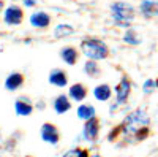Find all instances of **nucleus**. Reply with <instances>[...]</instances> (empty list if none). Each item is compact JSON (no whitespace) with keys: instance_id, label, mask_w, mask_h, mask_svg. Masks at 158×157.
I'll return each instance as SVG.
<instances>
[{"instance_id":"b1692460","label":"nucleus","mask_w":158,"mask_h":157,"mask_svg":"<svg viewBox=\"0 0 158 157\" xmlns=\"http://www.w3.org/2000/svg\"><path fill=\"white\" fill-rule=\"evenodd\" d=\"M3 8V2H2V0H0V10H2Z\"/></svg>"},{"instance_id":"2eb2a0df","label":"nucleus","mask_w":158,"mask_h":157,"mask_svg":"<svg viewBox=\"0 0 158 157\" xmlns=\"http://www.w3.org/2000/svg\"><path fill=\"white\" fill-rule=\"evenodd\" d=\"M94 95L100 102H108L111 98V95H112V89H111L109 84H98L94 89Z\"/></svg>"},{"instance_id":"9b49d317","label":"nucleus","mask_w":158,"mask_h":157,"mask_svg":"<svg viewBox=\"0 0 158 157\" xmlns=\"http://www.w3.org/2000/svg\"><path fill=\"white\" fill-rule=\"evenodd\" d=\"M68 95L71 100L74 102H82L85 97H87V87L81 83H76L73 86H70V90H68Z\"/></svg>"},{"instance_id":"f8f14e48","label":"nucleus","mask_w":158,"mask_h":157,"mask_svg":"<svg viewBox=\"0 0 158 157\" xmlns=\"http://www.w3.org/2000/svg\"><path fill=\"white\" fill-rule=\"evenodd\" d=\"M139 10L146 18L158 16V2L156 0H144V2L139 5Z\"/></svg>"},{"instance_id":"aec40b11","label":"nucleus","mask_w":158,"mask_h":157,"mask_svg":"<svg viewBox=\"0 0 158 157\" xmlns=\"http://www.w3.org/2000/svg\"><path fill=\"white\" fill-rule=\"evenodd\" d=\"M71 33H74V29L71 27V25H68V24H60V25H57L56 32H54L56 38H62V37H67V35H71Z\"/></svg>"},{"instance_id":"6ab92c4d","label":"nucleus","mask_w":158,"mask_h":157,"mask_svg":"<svg viewBox=\"0 0 158 157\" xmlns=\"http://www.w3.org/2000/svg\"><path fill=\"white\" fill-rule=\"evenodd\" d=\"M123 41H125L127 45L136 46V45H139V43H141V38L138 37V33H136L133 29H128V30H127V33H125V37H123Z\"/></svg>"},{"instance_id":"dca6fc26","label":"nucleus","mask_w":158,"mask_h":157,"mask_svg":"<svg viewBox=\"0 0 158 157\" xmlns=\"http://www.w3.org/2000/svg\"><path fill=\"white\" fill-rule=\"evenodd\" d=\"M60 57L63 59V62H67L68 65H74L79 59V54H77V51L76 48L73 46H67V48H63L60 51Z\"/></svg>"},{"instance_id":"f03ea898","label":"nucleus","mask_w":158,"mask_h":157,"mask_svg":"<svg viewBox=\"0 0 158 157\" xmlns=\"http://www.w3.org/2000/svg\"><path fill=\"white\" fill-rule=\"evenodd\" d=\"M81 51L92 60H103L109 56V49L106 43L98 38H84L81 41Z\"/></svg>"},{"instance_id":"393cba45","label":"nucleus","mask_w":158,"mask_h":157,"mask_svg":"<svg viewBox=\"0 0 158 157\" xmlns=\"http://www.w3.org/2000/svg\"><path fill=\"white\" fill-rule=\"evenodd\" d=\"M90 157H101V155H98V154H94V155H90Z\"/></svg>"},{"instance_id":"9d476101","label":"nucleus","mask_w":158,"mask_h":157,"mask_svg":"<svg viewBox=\"0 0 158 157\" xmlns=\"http://www.w3.org/2000/svg\"><path fill=\"white\" fill-rule=\"evenodd\" d=\"M30 24L33 25V27L44 29V27H48V25L51 24V18H49L48 13L38 11V13H33V15L30 16Z\"/></svg>"},{"instance_id":"5701e85b","label":"nucleus","mask_w":158,"mask_h":157,"mask_svg":"<svg viewBox=\"0 0 158 157\" xmlns=\"http://www.w3.org/2000/svg\"><path fill=\"white\" fill-rule=\"evenodd\" d=\"M24 5L30 8V7H33V5H35V0H24Z\"/></svg>"},{"instance_id":"bb28decb","label":"nucleus","mask_w":158,"mask_h":157,"mask_svg":"<svg viewBox=\"0 0 158 157\" xmlns=\"http://www.w3.org/2000/svg\"><path fill=\"white\" fill-rule=\"evenodd\" d=\"M11 2H18V0H11Z\"/></svg>"},{"instance_id":"412c9836","label":"nucleus","mask_w":158,"mask_h":157,"mask_svg":"<svg viewBox=\"0 0 158 157\" xmlns=\"http://www.w3.org/2000/svg\"><path fill=\"white\" fill-rule=\"evenodd\" d=\"M62 157H89V149L77 146V148H73V149L67 151Z\"/></svg>"},{"instance_id":"0eeeda50","label":"nucleus","mask_w":158,"mask_h":157,"mask_svg":"<svg viewBox=\"0 0 158 157\" xmlns=\"http://www.w3.org/2000/svg\"><path fill=\"white\" fill-rule=\"evenodd\" d=\"M130 92H131V83L128 80V76H123L120 83L115 86V98H117V103H125L130 97Z\"/></svg>"},{"instance_id":"a211bd4d","label":"nucleus","mask_w":158,"mask_h":157,"mask_svg":"<svg viewBox=\"0 0 158 157\" xmlns=\"http://www.w3.org/2000/svg\"><path fill=\"white\" fill-rule=\"evenodd\" d=\"M84 72L90 76V78H98L101 70H100V65L97 63V60H87L85 65H84Z\"/></svg>"},{"instance_id":"6e6552de","label":"nucleus","mask_w":158,"mask_h":157,"mask_svg":"<svg viewBox=\"0 0 158 157\" xmlns=\"http://www.w3.org/2000/svg\"><path fill=\"white\" fill-rule=\"evenodd\" d=\"M15 110H16V114H19V116H30L33 113V105L30 103L29 98L19 97L15 102Z\"/></svg>"},{"instance_id":"a878e982","label":"nucleus","mask_w":158,"mask_h":157,"mask_svg":"<svg viewBox=\"0 0 158 157\" xmlns=\"http://www.w3.org/2000/svg\"><path fill=\"white\" fill-rule=\"evenodd\" d=\"M24 157H32V155H24Z\"/></svg>"},{"instance_id":"20e7f679","label":"nucleus","mask_w":158,"mask_h":157,"mask_svg":"<svg viewBox=\"0 0 158 157\" xmlns=\"http://www.w3.org/2000/svg\"><path fill=\"white\" fill-rule=\"evenodd\" d=\"M40 135H41V140L44 143H49V145H57L60 141V132L56 124L51 122H44L41 125V130H40Z\"/></svg>"},{"instance_id":"1a4fd4ad","label":"nucleus","mask_w":158,"mask_h":157,"mask_svg":"<svg viewBox=\"0 0 158 157\" xmlns=\"http://www.w3.org/2000/svg\"><path fill=\"white\" fill-rule=\"evenodd\" d=\"M49 83L57 86V87H65L68 84V76H67V73H65L63 70L56 68V70H52L49 73Z\"/></svg>"},{"instance_id":"7ed1b4c3","label":"nucleus","mask_w":158,"mask_h":157,"mask_svg":"<svg viewBox=\"0 0 158 157\" xmlns=\"http://www.w3.org/2000/svg\"><path fill=\"white\" fill-rule=\"evenodd\" d=\"M111 11H112V18L115 21L117 25L122 27H128L130 21L135 18V8L125 3V2H115L111 5Z\"/></svg>"},{"instance_id":"f257e3e1","label":"nucleus","mask_w":158,"mask_h":157,"mask_svg":"<svg viewBox=\"0 0 158 157\" xmlns=\"http://www.w3.org/2000/svg\"><path fill=\"white\" fill-rule=\"evenodd\" d=\"M149 124H150V119H149V116L146 114V111L144 110H136L131 114H128L125 117V121L118 127H120V133L133 137L136 141H144L150 135Z\"/></svg>"},{"instance_id":"423d86ee","label":"nucleus","mask_w":158,"mask_h":157,"mask_svg":"<svg viewBox=\"0 0 158 157\" xmlns=\"http://www.w3.org/2000/svg\"><path fill=\"white\" fill-rule=\"evenodd\" d=\"M3 19H5V22L8 25H19L22 22V19H24V11L18 5H11L5 10Z\"/></svg>"},{"instance_id":"39448f33","label":"nucleus","mask_w":158,"mask_h":157,"mask_svg":"<svg viewBox=\"0 0 158 157\" xmlns=\"http://www.w3.org/2000/svg\"><path fill=\"white\" fill-rule=\"evenodd\" d=\"M100 127H101V122H100V119L97 116L89 119V121H85L84 129H82L84 138L89 140V141H97L98 137H100Z\"/></svg>"},{"instance_id":"4468645a","label":"nucleus","mask_w":158,"mask_h":157,"mask_svg":"<svg viewBox=\"0 0 158 157\" xmlns=\"http://www.w3.org/2000/svg\"><path fill=\"white\" fill-rule=\"evenodd\" d=\"M54 110H56L57 114H63V113L70 111V110H71V102H70V98H68L67 95H63V94L57 95L56 100H54Z\"/></svg>"},{"instance_id":"ddd939ff","label":"nucleus","mask_w":158,"mask_h":157,"mask_svg":"<svg viewBox=\"0 0 158 157\" xmlns=\"http://www.w3.org/2000/svg\"><path fill=\"white\" fill-rule=\"evenodd\" d=\"M24 81H25V78H24L22 73H11L5 80V87L8 90H16V89L22 87Z\"/></svg>"},{"instance_id":"f3484780","label":"nucleus","mask_w":158,"mask_h":157,"mask_svg":"<svg viewBox=\"0 0 158 157\" xmlns=\"http://www.w3.org/2000/svg\"><path fill=\"white\" fill-rule=\"evenodd\" d=\"M76 113H77V117L82 121H89L92 117H95V108L92 105H79Z\"/></svg>"},{"instance_id":"4be33fe9","label":"nucleus","mask_w":158,"mask_h":157,"mask_svg":"<svg viewBox=\"0 0 158 157\" xmlns=\"http://www.w3.org/2000/svg\"><path fill=\"white\" fill-rule=\"evenodd\" d=\"M158 86V83H155L153 80H147L146 83H144V86H142V90H144V94H150V92H153V89Z\"/></svg>"}]
</instances>
